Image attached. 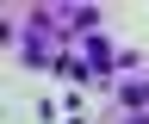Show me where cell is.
I'll return each mask as SVG.
<instances>
[{
  "label": "cell",
  "mask_w": 149,
  "mask_h": 124,
  "mask_svg": "<svg viewBox=\"0 0 149 124\" xmlns=\"http://www.w3.org/2000/svg\"><path fill=\"white\" fill-rule=\"evenodd\" d=\"M81 56H87V68H100V75H106V68H112V62H118V50H112V44L100 37V31H93V37L81 44Z\"/></svg>",
  "instance_id": "obj_1"
},
{
  "label": "cell",
  "mask_w": 149,
  "mask_h": 124,
  "mask_svg": "<svg viewBox=\"0 0 149 124\" xmlns=\"http://www.w3.org/2000/svg\"><path fill=\"white\" fill-rule=\"evenodd\" d=\"M118 99L130 105V112H143V105H149V81H124V87H118Z\"/></svg>",
  "instance_id": "obj_2"
}]
</instances>
